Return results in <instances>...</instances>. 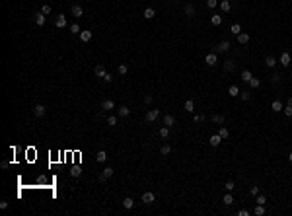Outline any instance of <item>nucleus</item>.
Instances as JSON below:
<instances>
[{
	"label": "nucleus",
	"instance_id": "obj_1",
	"mask_svg": "<svg viewBox=\"0 0 292 216\" xmlns=\"http://www.w3.org/2000/svg\"><path fill=\"white\" fill-rule=\"evenodd\" d=\"M158 117H160V111L158 109H150L144 119H146V123H154V121H158Z\"/></svg>",
	"mask_w": 292,
	"mask_h": 216
},
{
	"label": "nucleus",
	"instance_id": "obj_2",
	"mask_svg": "<svg viewBox=\"0 0 292 216\" xmlns=\"http://www.w3.org/2000/svg\"><path fill=\"white\" fill-rule=\"evenodd\" d=\"M70 12H72L74 18H82V16H84V8H82L80 4H74V6L70 8Z\"/></svg>",
	"mask_w": 292,
	"mask_h": 216
},
{
	"label": "nucleus",
	"instance_id": "obj_3",
	"mask_svg": "<svg viewBox=\"0 0 292 216\" xmlns=\"http://www.w3.org/2000/svg\"><path fill=\"white\" fill-rule=\"evenodd\" d=\"M45 113H47V109H45V105H41V103H37V105L33 107V115H35V117H43Z\"/></svg>",
	"mask_w": 292,
	"mask_h": 216
},
{
	"label": "nucleus",
	"instance_id": "obj_4",
	"mask_svg": "<svg viewBox=\"0 0 292 216\" xmlns=\"http://www.w3.org/2000/svg\"><path fill=\"white\" fill-rule=\"evenodd\" d=\"M216 53H228L230 51V41H220V45L214 49Z\"/></svg>",
	"mask_w": 292,
	"mask_h": 216
},
{
	"label": "nucleus",
	"instance_id": "obj_5",
	"mask_svg": "<svg viewBox=\"0 0 292 216\" xmlns=\"http://www.w3.org/2000/svg\"><path fill=\"white\" fill-rule=\"evenodd\" d=\"M113 171H115V169H113V168H105V169H103V171H101V173H100V181H105V179H109V177H111V175H113Z\"/></svg>",
	"mask_w": 292,
	"mask_h": 216
},
{
	"label": "nucleus",
	"instance_id": "obj_6",
	"mask_svg": "<svg viewBox=\"0 0 292 216\" xmlns=\"http://www.w3.org/2000/svg\"><path fill=\"white\" fill-rule=\"evenodd\" d=\"M154 201H156V197H154V193H150V191L142 195V202H144V205H152Z\"/></svg>",
	"mask_w": 292,
	"mask_h": 216
},
{
	"label": "nucleus",
	"instance_id": "obj_7",
	"mask_svg": "<svg viewBox=\"0 0 292 216\" xmlns=\"http://www.w3.org/2000/svg\"><path fill=\"white\" fill-rule=\"evenodd\" d=\"M57 27H59V29H63V27H66V16H63V14H59L57 16Z\"/></svg>",
	"mask_w": 292,
	"mask_h": 216
},
{
	"label": "nucleus",
	"instance_id": "obj_8",
	"mask_svg": "<svg viewBox=\"0 0 292 216\" xmlns=\"http://www.w3.org/2000/svg\"><path fill=\"white\" fill-rule=\"evenodd\" d=\"M183 14H185V18H193V16H195V6H193V4H187V6L183 8Z\"/></svg>",
	"mask_w": 292,
	"mask_h": 216
},
{
	"label": "nucleus",
	"instance_id": "obj_9",
	"mask_svg": "<svg viewBox=\"0 0 292 216\" xmlns=\"http://www.w3.org/2000/svg\"><path fill=\"white\" fill-rule=\"evenodd\" d=\"M45 22H47V16H45L43 12H37L35 14V23L37 26H45Z\"/></svg>",
	"mask_w": 292,
	"mask_h": 216
},
{
	"label": "nucleus",
	"instance_id": "obj_10",
	"mask_svg": "<svg viewBox=\"0 0 292 216\" xmlns=\"http://www.w3.org/2000/svg\"><path fill=\"white\" fill-rule=\"evenodd\" d=\"M101 107H103L105 111H111V109H115V101L113 99H103V101H101Z\"/></svg>",
	"mask_w": 292,
	"mask_h": 216
},
{
	"label": "nucleus",
	"instance_id": "obj_11",
	"mask_svg": "<svg viewBox=\"0 0 292 216\" xmlns=\"http://www.w3.org/2000/svg\"><path fill=\"white\" fill-rule=\"evenodd\" d=\"M94 74H96V76H100V78H103L105 74H107V72H105V66L103 64H97L96 68H94Z\"/></svg>",
	"mask_w": 292,
	"mask_h": 216
},
{
	"label": "nucleus",
	"instance_id": "obj_12",
	"mask_svg": "<svg viewBox=\"0 0 292 216\" xmlns=\"http://www.w3.org/2000/svg\"><path fill=\"white\" fill-rule=\"evenodd\" d=\"M265 66H267V68H275V66H277V59H275L273 55H269L265 59Z\"/></svg>",
	"mask_w": 292,
	"mask_h": 216
},
{
	"label": "nucleus",
	"instance_id": "obj_13",
	"mask_svg": "<svg viewBox=\"0 0 292 216\" xmlns=\"http://www.w3.org/2000/svg\"><path fill=\"white\" fill-rule=\"evenodd\" d=\"M290 55H288V53H282V55H281V59H278V62H281V64L282 66H288L290 64Z\"/></svg>",
	"mask_w": 292,
	"mask_h": 216
},
{
	"label": "nucleus",
	"instance_id": "obj_14",
	"mask_svg": "<svg viewBox=\"0 0 292 216\" xmlns=\"http://www.w3.org/2000/svg\"><path fill=\"white\" fill-rule=\"evenodd\" d=\"M271 109H273V111H277V113H278V111H282V109H284V105H282V101L275 99V101L271 103Z\"/></svg>",
	"mask_w": 292,
	"mask_h": 216
},
{
	"label": "nucleus",
	"instance_id": "obj_15",
	"mask_svg": "<svg viewBox=\"0 0 292 216\" xmlns=\"http://www.w3.org/2000/svg\"><path fill=\"white\" fill-rule=\"evenodd\" d=\"M204 60H207V64H208V66H214L216 62H218V59H216V55H214V53L207 55V59H204Z\"/></svg>",
	"mask_w": 292,
	"mask_h": 216
},
{
	"label": "nucleus",
	"instance_id": "obj_16",
	"mask_svg": "<svg viewBox=\"0 0 292 216\" xmlns=\"http://www.w3.org/2000/svg\"><path fill=\"white\" fill-rule=\"evenodd\" d=\"M117 111H119V117H129V115H131V109L127 105H121Z\"/></svg>",
	"mask_w": 292,
	"mask_h": 216
},
{
	"label": "nucleus",
	"instance_id": "obj_17",
	"mask_svg": "<svg viewBox=\"0 0 292 216\" xmlns=\"http://www.w3.org/2000/svg\"><path fill=\"white\" fill-rule=\"evenodd\" d=\"M164 125H166V127H174V125H175V117H174V115H166V117H164Z\"/></svg>",
	"mask_w": 292,
	"mask_h": 216
},
{
	"label": "nucleus",
	"instance_id": "obj_18",
	"mask_svg": "<svg viewBox=\"0 0 292 216\" xmlns=\"http://www.w3.org/2000/svg\"><path fill=\"white\" fill-rule=\"evenodd\" d=\"M208 142H211V146H218V144L222 142V136H220V134H212Z\"/></svg>",
	"mask_w": 292,
	"mask_h": 216
},
{
	"label": "nucleus",
	"instance_id": "obj_19",
	"mask_svg": "<svg viewBox=\"0 0 292 216\" xmlns=\"http://www.w3.org/2000/svg\"><path fill=\"white\" fill-rule=\"evenodd\" d=\"M96 160L100 162V164H103V162L107 160V152H105V150H100V152L96 154Z\"/></svg>",
	"mask_w": 292,
	"mask_h": 216
},
{
	"label": "nucleus",
	"instance_id": "obj_20",
	"mask_svg": "<svg viewBox=\"0 0 292 216\" xmlns=\"http://www.w3.org/2000/svg\"><path fill=\"white\" fill-rule=\"evenodd\" d=\"M238 43H241V45L249 43V35H247V33H244V31H241L240 35H238Z\"/></svg>",
	"mask_w": 292,
	"mask_h": 216
},
{
	"label": "nucleus",
	"instance_id": "obj_21",
	"mask_svg": "<svg viewBox=\"0 0 292 216\" xmlns=\"http://www.w3.org/2000/svg\"><path fill=\"white\" fill-rule=\"evenodd\" d=\"M222 202H224V205H228V206H232V205H234V197H232V193H230V191H228V195H224Z\"/></svg>",
	"mask_w": 292,
	"mask_h": 216
},
{
	"label": "nucleus",
	"instance_id": "obj_22",
	"mask_svg": "<svg viewBox=\"0 0 292 216\" xmlns=\"http://www.w3.org/2000/svg\"><path fill=\"white\" fill-rule=\"evenodd\" d=\"M212 123L222 125V123H224V115H222V113H214V115H212Z\"/></svg>",
	"mask_w": 292,
	"mask_h": 216
},
{
	"label": "nucleus",
	"instance_id": "obj_23",
	"mask_svg": "<svg viewBox=\"0 0 292 216\" xmlns=\"http://www.w3.org/2000/svg\"><path fill=\"white\" fill-rule=\"evenodd\" d=\"M123 206H125L127 210H129V208H133V206H134V201H133V199H131V197L123 199Z\"/></svg>",
	"mask_w": 292,
	"mask_h": 216
},
{
	"label": "nucleus",
	"instance_id": "obj_24",
	"mask_svg": "<svg viewBox=\"0 0 292 216\" xmlns=\"http://www.w3.org/2000/svg\"><path fill=\"white\" fill-rule=\"evenodd\" d=\"M160 154H162V156H170L171 154V146H170V144H164V146L160 148Z\"/></svg>",
	"mask_w": 292,
	"mask_h": 216
},
{
	"label": "nucleus",
	"instance_id": "obj_25",
	"mask_svg": "<svg viewBox=\"0 0 292 216\" xmlns=\"http://www.w3.org/2000/svg\"><path fill=\"white\" fill-rule=\"evenodd\" d=\"M80 39L84 41V43H88V41L92 39V31H80Z\"/></svg>",
	"mask_w": 292,
	"mask_h": 216
},
{
	"label": "nucleus",
	"instance_id": "obj_26",
	"mask_svg": "<svg viewBox=\"0 0 292 216\" xmlns=\"http://www.w3.org/2000/svg\"><path fill=\"white\" fill-rule=\"evenodd\" d=\"M70 175L72 177H80L82 175V168H80V165H74V168L70 169Z\"/></svg>",
	"mask_w": 292,
	"mask_h": 216
},
{
	"label": "nucleus",
	"instance_id": "obj_27",
	"mask_svg": "<svg viewBox=\"0 0 292 216\" xmlns=\"http://www.w3.org/2000/svg\"><path fill=\"white\" fill-rule=\"evenodd\" d=\"M251 78H253L251 70H244V72H241V80H244V82H249Z\"/></svg>",
	"mask_w": 292,
	"mask_h": 216
},
{
	"label": "nucleus",
	"instance_id": "obj_28",
	"mask_svg": "<svg viewBox=\"0 0 292 216\" xmlns=\"http://www.w3.org/2000/svg\"><path fill=\"white\" fill-rule=\"evenodd\" d=\"M220 8H222V12H230V8H232L230 0H222V2H220Z\"/></svg>",
	"mask_w": 292,
	"mask_h": 216
},
{
	"label": "nucleus",
	"instance_id": "obj_29",
	"mask_svg": "<svg viewBox=\"0 0 292 216\" xmlns=\"http://www.w3.org/2000/svg\"><path fill=\"white\" fill-rule=\"evenodd\" d=\"M234 66H236V62H234V60H226L224 62V70H226V72H232Z\"/></svg>",
	"mask_w": 292,
	"mask_h": 216
},
{
	"label": "nucleus",
	"instance_id": "obj_30",
	"mask_svg": "<svg viewBox=\"0 0 292 216\" xmlns=\"http://www.w3.org/2000/svg\"><path fill=\"white\" fill-rule=\"evenodd\" d=\"M228 94L232 95V97H236V95H240V88H238V86H230V88H228Z\"/></svg>",
	"mask_w": 292,
	"mask_h": 216
},
{
	"label": "nucleus",
	"instance_id": "obj_31",
	"mask_svg": "<svg viewBox=\"0 0 292 216\" xmlns=\"http://www.w3.org/2000/svg\"><path fill=\"white\" fill-rule=\"evenodd\" d=\"M230 31H232V33H234V35H236V37H238V35H240V33H241V26H240V23H234V26H232V27H230Z\"/></svg>",
	"mask_w": 292,
	"mask_h": 216
},
{
	"label": "nucleus",
	"instance_id": "obj_32",
	"mask_svg": "<svg viewBox=\"0 0 292 216\" xmlns=\"http://www.w3.org/2000/svg\"><path fill=\"white\" fill-rule=\"evenodd\" d=\"M154 16H156L154 8H146V10H144V18H146V20H152Z\"/></svg>",
	"mask_w": 292,
	"mask_h": 216
},
{
	"label": "nucleus",
	"instance_id": "obj_33",
	"mask_svg": "<svg viewBox=\"0 0 292 216\" xmlns=\"http://www.w3.org/2000/svg\"><path fill=\"white\" fill-rule=\"evenodd\" d=\"M281 78H282V74H281V72L271 74V84H277V82H281Z\"/></svg>",
	"mask_w": 292,
	"mask_h": 216
},
{
	"label": "nucleus",
	"instance_id": "obj_34",
	"mask_svg": "<svg viewBox=\"0 0 292 216\" xmlns=\"http://www.w3.org/2000/svg\"><path fill=\"white\" fill-rule=\"evenodd\" d=\"M185 111H189V113H193V111H195V103H193L191 99H187V101H185Z\"/></svg>",
	"mask_w": 292,
	"mask_h": 216
},
{
	"label": "nucleus",
	"instance_id": "obj_35",
	"mask_svg": "<svg viewBox=\"0 0 292 216\" xmlns=\"http://www.w3.org/2000/svg\"><path fill=\"white\" fill-rule=\"evenodd\" d=\"M253 214H255V216H263V214H265V206H263V205H257L255 210H253Z\"/></svg>",
	"mask_w": 292,
	"mask_h": 216
},
{
	"label": "nucleus",
	"instance_id": "obj_36",
	"mask_svg": "<svg viewBox=\"0 0 292 216\" xmlns=\"http://www.w3.org/2000/svg\"><path fill=\"white\" fill-rule=\"evenodd\" d=\"M249 86H251V88L255 90V88H259V86H261V80H259V78H255V76H253L251 80H249Z\"/></svg>",
	"mask_w": 292,
	"mask_h": 216
},
{
	"label": "nucleus",
	"instance_id": "obj_37",
	"mask_svg": "<svg viewBox=\"0 0 292 216\" xmlns=\"http://www.w3.org/2000/svg\"><path fill=\"white\" fill-rule=\"evenodd\" d=\"M211 23H212V26H220V23H222V16H212V18H211Z\"/></svg>",
	"mask_w": 292,
	"mask_h": 216
},
{
	"label": "nucleus",
	"instance_id": "obj_38",
	"mask_svg": "<svg viewBox=\"0 0 292 216\" xmlns=\"http://www.w3.org/2000/svg\"><path fill=\"white\" fill-rule=\"evenodd\" d=\"M160 136H162V138H168V136H170V127H162V128H160Z\"/></svg>",
	"mask_w": 292,
	"mask_h": 216
},
{
	"label": "nucleus",
	"instance_id": "obj_39",
	"mask_svg": "<svg viewBox=\"0 0 292 216\" xmlns=\"http://www.w3.org/2000/svg\"><path fill=\"white\" fill-rule=\"evenodd\" d=\"M117 72H119V74H121V76H125V74H127V72H129V66H127V64H119V68H117Z\"/></svg>",
	"mask_w": 292,
	"mask_h": 216
},
{
	"label": "nucleus",
	"instance_id": "obj_40",
	"mask_svg": "<svg viewBox=\"0 0 292 216\" xmlns=\"http://www.w3.org/2000/svg\"><path fill=\"white\" fill-rule=\"evenodd\" d=\"M218 134L222 136V140H224V138H228V136H230V131H228V128H226V127H222V128H220V132H218Z\"/></svg>",
	"mask_w": 292,
	"mask_h": 216
},
{
	"label": "nucleus",
	"instance_id": "obj_41",
	"mask_svg": "<svg viewBox=\"0 0 292 216\" xmlns=\"http://www.w3.org/2000/svg\"><path fill=\"white\" fill-rule=\"evenodd\" d=\"M51 10H53V6H51V4H43V8H41V12H43L45 16H47V14H51Z\"/></svg>",
	"mask_w": 292,
	"mask_h": 216
},
{
	"label": "nucleus",
	"instance_id": "obj_42",
	"mask_svg": "<svg viewBox=\"0 0 292 216\" xmlns=\"http://www.w3.org/2000/svg\"><path fill=\"white\" fill-rule=\"evenodd\" d=\"M117 121H119V119L115 117V115H111V117H107V125H109V127H115V125H117Z\"/></svg>",
	"mask_w": 292,
	"mask_h": 216
},
{
	"label": "nucleus",
	"instance_id": "obj_43",
	"mask_svg": "<svg viewBox=\"0 0 292 216\" xmlns=\"http://www.w3.org/2000/svg\"><path fill=\"white\" fill-rule=\"evenodd\" d=\"M70 31L74 33V35H76V33H80V31H82V27L78 26V23H72V26H70Z\"/></svg>",
	"mask_w": 292,
	"mask_h": 216
},
{
	"label": "nucleus",
	"instance_id": "obj_44",
	"mask_svg": "<svg viewBox=\"0 0 292 216\" xmlns=\"http://www.w3.org/2000/svg\"><path fill=\"white\" fill-rule=\"evenodd\" d=\"M255 202H257V205H265V202H267V199H265V195H257V199H255Z\"/></svg>",
	"mask_w": 292,
	"mask_h": 216
},
{
	"label": "nucleus",
	"instance_id": "obj_45",
	"mask_svg": "<svg viewBox=\"0 0 292 216\" xmlns=\"http://www.w3.org/2000/svg\"><path fill=\"white\" fill-rule=\"evenodd\" d=\"M240 97L244 99V101H249V97H251V94H249V92H240Z\"/></svg>",
	"mask_w": 292,
	"mask_h": 216
},
{
	"label": "nucleus",
	"instance_id": "obj_46",
	"mask_svg": "<svg viewBox=\"0 0 292 216\" xmlns=\"http://www.w3.org/2000/svg\"><path fill=\"white\" fill-rule=\"evenodd\" d=\"M282 111H284L286 117H292V105H284V109H282Z\"/></svg>",
	"mask_w": 292,
	"mask_h": 216
},
{
	"label": "nucleus",
	"instance_id": "obj_47",
	"mask_svg": "<svg viewBox=\"0 0 292 216\" xmlns=\"http://www.w3.org/2000/svg\"><path fill=\"white\" fill-rule=\"evenodd\" d=\"M207 6L208 8H216L218 6V0H207Z\"/></svg>",
	"mask_w": 292,
	"mask_h": 216
},
{
	"label": "nucleus",
	"instance_id": "obj_48",
	"mask_svg": "<svg viewBox=\"0 0 292 216\" xmlns=\"http://www.w3.org/2000/svg\"><path fill=\"white\" fill-rule=\"evenodd\" d=\"M224 187H226V191H230V193H232V191H234V187H236V185H234V181H228V183H226Z\"/></svg>",
	"mask_w": 292,
	"mask_h": 216
},
{
	"label": "nucleus",
	"instance_id": "obj_49",
	"mask_svg": "<svg viewBox=\"0 0 292 216\" xmlns=\"http://www.w3.org/2000/svg\"><path fill=\"white\" fill-rule=\"evenodd\" d=\"M204 115H195V123H204Z\"/></svg>",
	"mask_w": 292,
	"mask_h": 216
},
{
	"label": "nucleus",
	"instance_id": "obj_50",
	"mask_svg": "<svg viewBox=\"0 0 292 216\" xmlns=\"http://www.w3.org/2000/svg\"><path fill=\"white\" fill-rule=\"evenodd\" d=\"M144 103H152V95H150V94L144 95Z\"/></svg>",
	"mask_w": 292,
	"mask_h": 216
},
{
	"label": "nucleus",
	"instance_id": "obj_51",
	"mask_svg": "<svg viewBox=\"0 0 292 216\" xmlns=\"http://www.w3.org/2000/svg\"><path fill=\"white\" fill-rule=\"evenodd\" d=\"M238 214H240V216H247L249 212H247V210H245V208H241V210H238Z\"/></svg>",
	"mask_w": 292,
	"mask_h": 216
},
{
	"label": "nucleus",
	"instance_id": "obj_52",
	"mask_svg": "<svg viewBox=\"0 0 292 216\" xmlns=\"http://www.w3.org/2000/svg\"><path fill=\"white\" fill-rule=\"evenodd\" d=\"M251 195H255V197H257V195H259V187H251Z\"/></svg>",
	"mask_w": 292,
	"mask_h": 216
},
{
	"label": "nucleus",
	"instance_id": "obj_53",
	"mask_svg": "<svg viewBox=\"0 0 292 216\" xmlns=\"http://www.w3.org/2000/svg\"><path fill=\"white\" fill-rule=\"evenodd\" d=\"M103 80H105V82H107V84H109V82L113 80V78H111V74H105V76H103Z\"/></svg>",
	"mask_w": 292,
	"mask_h": 216
},
{
	"label": "nucleus",
	"instance_id": "obj_54",
	"mask_svg": "<svg viewBox=\"0 0 292 216\" xmlns=\"http://www.w3.org/2000/svg\"><path fill=\"white\" fill-rule=\"evenodd\" d=\"M0 208H8V201H2V202H0Z\"/></svg>",
	"mask_w": 292,
	"mask_h": 216
},
{
	"label": "nucleus",
	"instance_id": "obj_55",
	"mask_svg": "<svg viewBox=\"0 0 292 216\" xmlns=\"http://www.w3.org/2000/svg\"><path fill=\"white\" fill-rule=\"evenodd\" d=\"M288 160H290V162H292V152H290V156H288Z\"/></svg>",
	"mask_w": 292,
	"mask_h": 216
}]
</instances>
